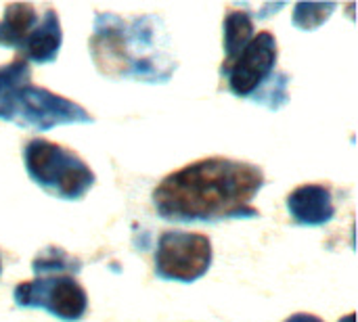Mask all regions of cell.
<instances>
[{
    "label": "cell",
    "mask_w": 358,
    "mask_h": 322,
    "mask_svg": "<svg viewBox=\"0 0 358 322\" xmlns=\"http://www.w3.org/2000/svg\"><path fill=\"white\" fill-rule=\"evenodd\" d=\"M0 275H2V260H0Z\"/></svg>",
    "instance_id": "17"
},
{
    "label": "cell",
    "mask_w": 358,
    "mask_h": 322,
    "mask_svg": "<svg viewBox=\"0 0 358 322\" xmlns=\"http://www.w3.org/2000/svg\"><path fill=\"white\" fill-rule=\"evenodd\" d=\"M277 59L279 48L275 34L258 31L233 61L222 63L220 75L224 78L231 94L239 98H252L275 78Z\"/></svg>",
    "instance_id": "7"
},
{
    "label": "cell",
    "mask_w": 358,
    "mask_h": 322,
    "mask_svg": "<svg viewBox=\"0 0 358 322\" xmlns=\"http://www.w3.org/2000/svg\"><path fill=\"white\" fill-rule=\"evenodd\" d=\"M31 270H34L36 277H44V275H71V272H80L82 270V262L78 258L69 256L61 247H46V249H42L34 258Z\"/></svg>",
    "instance_id": "12"
},
{
    "label": "cell",
    "mask_w": 358,
    "mask_h": 322,
    "mask_svg": "<svg viewBox=\"0 0 358 322\" xmlns=\"http://www.w3.org/2000/svg\"><path fill=\"white\" fill-rule=\"evenodd\" d=\"M19 308H42L63 322H78L88 310V295L73 275H44L19 283L13 291Z\"/></svg>",
    "instance_id": "6"
},
{
    "label": "cell",
    "mask_w": 358,
    "mask_h": 322,
    "mask_svg": "<svg viewBox=\"0 0 358 322\" xmlns=\"http://www.w3.org/2000/svg\"><path fill=\"white\" fill-rule=\"evenodd\" d=\"M222 29H224V61L222 63H229L233 61L243 48L245 44L254 38V21H252V15L245 13V10H237V8H231L227 15H224V23H222Z\"/></svg>",
    "instance_id": "11"
},
{
    "label": "cell",
    "mask_w": 358,
    "mask_h": 322,
    "mask_svg": "<svg viewBox=\"0 0 358 322\" xmlns=\"http://www.w3.org/2000/svg\"><path fill=\"white\" fill-rule=\"evenodd\" d=\"M29 63L15 59L0 65V119L21 128L50 130L63 124H90L94 117L76 101L34 86Z\"/></svg>",
    "instance_id": "3"
},
{
    "label": "cell",
    "mask_w": 358,
    "mask_h": 322,
    "mask_svg": "<svg viewBox=\"0 0 358 322\" xmlns=\"http://www.w3.org/2000/svg\"><path fill=\"white\" fill-rule=\"evenodd\" d=\"M287 86H289V75L277 71L275 78H273L264 88H260V90L252 96V101L258 103V105L268 107L271 111H277V109H281V107L287 103V98H289Z\"/></svg>",
    "instance_id": "14"
},
{
    "label": "cell",
    "mask_w": 358,
    "mask_h": 322,
    "mask_svg": "<svg viewBox=\"0 0 358 322\" xmlns=\"http://www.w3.org/2000/svg\"><path fill=\"white\" fill-rule=\"evenodd\" d=\"M88 46L96 69L113 80L166 84L176 71L170 38L157 15L126 21L115 13H96Z\"/></svg>",
    "instance_id": "2"
},
{
    "label": "cell",
    "mask_w": 358,
    "mask_h": 322,
    "mask_svg": "<svg viewBox=\"0 0 358 322\" xmlns=\"http://www.w3.org/2000/svg\"><path fill=\"white\" fill-rule=\"evenodd\" d=\"M262 186V168L229 157H206L168 174L153 191V205L168 222L258 218L252 201Z\"/></svg>",
    "instance_id": "1"
},
{
    "label": "cell",
    "mask_w": 358,
    "mask_h": 322,
    "mask_svg": "<svg viewBox=\"0 0 358 322\" xmlns=\"http://www.w3.org/2000/svg\"><path fill=\"white\" fill-rule=\"evenodd\" d=\"M212 266V241L199 233L168 230L155 249V275L162 281L195 283Z\"/></svg>",
    "instance_id": "5"
},
{
    "label": "cell",
    "mask_w": 358,
    "mask_h": 322,
    "mask_svg": "<svg viewBox=\"0 0 358 322\" xmlns=\"http://www.w3.org/2000/svg\"><path fill=\"white\" fill-rule=\"evenodd\" d=\"M287 212L300 226H323L334 220L336 203L325 184H302L287 195Z\"/></svg>",
    "instance_id": "8"
},
{
    "label": "cell",
    "mask_w": 358,
    "mask_h": 322,
    "mask_svg": "<svg viewBox=\"0 0 358 322\" xmlns=\"http://www.w3.org/2000/svg\"><path fill=\"white\" fill-rule=\"evenodd\" d=\"M340 322H355V314H348V316H344Z\"/></svg>",
    "instance_id": "16"
},
{
    "label": "cell",
    "mask_w": 358,
    "mask_h": 322,
    "mask_svg": "<svg viewBox=\"0 0 358 322\" xmlns=\"http://www.w3.org/2000/svg\"><path fill=\"white\" fill-rule=\"evenodd\" d=\"M27 176L48 195L78 201L96 182L90 166L71 149L46 138H31L23 149Z\"/></svg>",
    "instance_id": "4"
},
{
    "label": "cell",
    "mask_w": 358,
    "mask_h": 322,
    "mask_svg": "<svg viewBox=\"0 0 358 322\" xmlns=\"http://www.w3.org/2000/svg\"><path fill=\"white\" fill-rule=\"evenodd\" d=\"M285 322H323L319 316H315V314H306V312H300V314H294V316H289Z\"/></svg>",
    "instance_id": "15"
},
{
    "label": "cell",
    "mask_w": 358,
    "mask_h": 322,
    "mask_svg": "<svg viewBox=\"0 0 358 322\" xmlns=\"http://www.w3.org/2000/svg\"><path fill=\"white\" fill-rule=\"evenodd\" d=\"M36 6L29 2H15L4 8V17L0 19V46L2 48H19L23 40L31 34L38 23Z\"/></svg>",
    "instance_id": "10"
},
{
    "label": "cell",
    "mask_w": 358,
    "mask_h": 322,
    "mask_svg": "<svg viewBox=\"0 0 358 322\" xmlns=\"http://www.w3.org/2000/svg\"><path fill=\"white\" fill-rule=\"evenodd\" d=\"M63 44V34H61V23L59 15L55 8H46L44 15L38 19L36 27L31 34L23 40V44L17 48L21 61L25 63H52L61 50Z\"/></svg>",
    "instance_id": "9"
},
{
    "label": "cell",
    "mask_w": 358,
    "mask_h": 322,
    "mask_svg": "<svg viewBox=\"0 0 358 322\" xmlns=\"http://www.w3.org/2000/svg\"><path fill=\"white\" fill-rule=\"evenodd\" d=\"M334 10H336L334 2H327V4L325 2H300V4L294 6L292 21H294V25L298 29L308 31V29H315V27L323 25L331 17Z\"/></svg>",
    "instance_id": "13"
}]
</instances>
